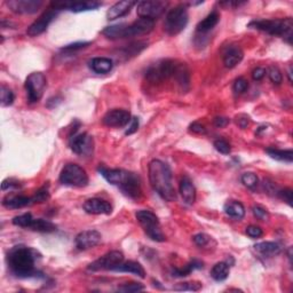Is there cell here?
<instances>
[{"label": "cell", "mask_w": 293, "mask_h": 293, "mask_svg": "<svg viewBox=\"0 0 293 293\" xmlns=\"http://www.w3.org/2000/svg\"><path fill=\"white\" fill-rule=\"evenodd\" d=\"M37 252L34 248L16 245L7 253V264L12 274L19 278L38 277L43 274L36 268Z\"/></svg>", "instance_id": "1"}, {"label": "cell", "mask_w": 293, "mask_h": 293, "mask_svg": "<svg viewBox=\"0 0 293 293\" xmlns=\"http://www.w3.org/2000/svg\"><path fill=\"white\" fill-rule=\"evenodd\" d=\"M98 171L108 182L112 186H117L127 197L132 199H140L142 197L141 179L136 173L104 166H100Z\"/></svg>", "instance_id": "2"}, {"label": "cell", "mask_w": 293, "mask_h": 293, "mask_svg": "<svg viewBox=\"0 0 293 293\" xmlns=\"http://www.w3.org/2000/svg\"><path fill=\"white\" fill-rule=\"evenodd\" d=\"M149 181L154 189L163 199L174 202L176 192L173 184V175L170 166L159 159L149 163Z\"/></svg>", "instance_id": "3"}, {"label": "cell", "mask_w": 293, "mask_h": 293, "mask_svg": "<svg viewBox=\"0 0 293 293\" xmlns=\"http://www.w3.org/2000/svg\"><path fill=\"white\" fill-rule=\"evenodd\" d=\"M155 21L150 19L140 18L133 23L126 24H116V26L107 27L106 29L102 31V34L109 39H123V38H130L136 37V36L148 35L149 32L154 30Z\"/></svg>", "instance_id": "4"}, {"label": "cell", "mask_w": 293, "mask_h": 293, "mask_svg": "<svg viewBox=\"0 0 293 293\" xmlns=\"http://www.w3.org/2000/svg\"><path fill=\"white\" fill-rule=\"evenodd\" d=\"M248 28L262 32H266L271 36H279L286 39L291 44L293 20L291 18L277 19V20H255L248 24Z\"/></svg>", "instance_id": "5"}, {"label": "cell", "mask_w": 293, "mask_h": 293, "mask_svg": "<svg viewBox=\"0 0 293 293\" xmlns=\"http://www.w3.org/2000/svg\"><path fill=\"white\" fill-rule=\"evenodd\" d=\"M135 216L148 237L155 240V242H165L166 237L160 229L159 220L154 212L149 210H140L136 212Z\"/></svg>", "instance_id": "6"}, {"label": "cell", "mask_w": 293, "mask_h": 293, "mask_svg": "<svg viewBox=\"0 0 293 293\" xmlns=\"http://www.w3.org/2000/svg\"><path fill=\"white\" fill-rule=\"evenodd\" d=\"M188 21H189V14L186 5H179L168 12L165 22H164V30L170 36L179 35L180 32L186 29Z\"/></svg>", "instance_id": "7"}, {"label": "cell", "mask_w": 293, "mask_h": 293, "mask_svg": "<svg viewBox=\"0 0 293 293\" xmlns=\"http://www.w3.org/2000/svg\"><path fill=\"white\" fill-rule=\"evenodd\" d=\"M60 182L64 186L86 187L88 184V175L86 171L78 164H67L60 173Z\"/></svg>", "instance_id": "8"}, {"label": "cell", "mask_w": 293, "mask_h": 293, "mask_svg": "<svg viewBox=\"0 0 293 293\" xmlns=\"http://www.w3.org/2000/svg\"><path fill=\"white\" fill-rule=\"evenodd\" d=\"M178 62L173 60H162L157 63L152 64L146 71V78L151 83L163 82L170 77H173L178 67Z\"/></svg>", "instance_id": "9"}, {"label": "cell", "mask_w": 293, "mask_h": 293, "mask_svg": "<svg viewBox=\"0 0 293 293\" xmlns=\"http://www.w3.org/2000/svg\"><path fill=\"white\" fill-rule=\"evenodd\" d=\"M69 146L71 150L79 156H91L93 154L94 141L93 138L86 132L78 133V127H75L69 138Z\"/></svg>", "instance_id": "10"}, {"label": "cell", "mask_w": 293, "mask_h": 293, "mask_svg": "<svg viewBox=\"0 0 293 293\" xmlns=\"http://www.w3.org/2000/svg\"><path fill=\"white\" fill-rule=\"evenodd\" d=\"M27 91L28 101L30 103L38 102L44 94V90L46 87V77L42 72H32L28 76L24 84Z\"/></svg>", "instance_id": "11"}, {"label": "cell", "mask_w": 293, "mask_h": 293, "mask_svg": "<svg viewBox=\"0 0 293 293\" xmlns=\"http://www.w3.org/2000/svg\"><path fill=\"white\" fill-rule=\"evenodd\" d=\"M124 262V254L120 251H111L104 254L101 258L95 260L88 266V270L100 271V270H112L117 269L119 264Z\"/></svg>", "instance_id": "12"}, {"label": "cell", "mask_w": 293, "mask_h": 293, "mask_svg": "<svg viewBox=\"0 0 293 293\" xmlns=\"http://www.w3.org/2000/svg\"><path fill=\"white\" fill-rule=\"evenodd\" d=\"M168 5L167 2H162V0H154V2H140L138 3V8H136V13L140 18L155 20L159 18L164 12H165L166 7Z\"/></svg>", "instance_id": "13"}, {"label": "cell", "mask_w": 293, "mask_h": 293, "mask_svg": "<svg viewBox=\"0 0 293 293\" xmlns=\"http://www.w3.org/2000/svg\"><path fill=\"white\" fill-rule=\"evenodd\" d=\"M131 114L124 109H112L103 116L102 123L108 127H125L131 122Z\"/></svg>", "instance_id": "14"}, {"label": "cell", "mask_w": 293, "mask_h": 293, "mask_svg": "<svg viewBox=\"0 0 293 293\" xmlns=\"http://www.w3.org/2000/svg\"><path fill=\"white\" fill-rule=\"evenodd\" d=\"M102 6V3L100 2H61V3H53L52 4V8L56 11L68 10L75 13H79V12H86V11H94L98 10L99 7Z\"/></svg>", "instance_id": "15"}, {"label": "cell", "mask_w": 293, "mask_h": 293, "mask_svg": "<svg viewBox=\"0 0 293 293\" xmlns=\"http://www.w3.org/2000/svg\"><path fill=\"white\" fill-rule=\"evenodd\" d=\"M6 5L16 14H35L44 5L42 0H11Z\"/></svg>", "instance_id": "16"}, {"label": "cell", "mask_w": 293, "mask_h": 293, "mask_svg": "<svg viewBox=\"0 0 293 293\" xmlns=\"http://www.w3.org/2000/svg\"><path fill=\"white\" fill-rule=\"evenodd\" d=\"M58 12L54 10V8H51L50 11H47L44 13L38 20L31 24V26L28 28L27 34L30 36V37H37V36L42 35L43 32H45L48 26L52 23V21L55 19V16L58 15Z\"/></svg>", "instance_id": "17"}, {"label": "cell", "mask_w": 293, "mask_h": 293, "mask_svg": "<svg viewBox=\"0 0 293 293\" xmlns=\"http://www.w3.org/2000/svg\"><path fill=\"white\" fill-rule=\"evenodd\" d=\"M101 239L102 235L100 234L98 230H85L79 232V234L76 236L75 243L77 248L84 251L99 245V244L101 243Z\"/></svg>", "instance_id": "18"}, {"label": "cell", "mask_w": 293, "mask_h": 293, "mask_svg": "<svg viewBox=\"0 0 293 293\" xmlns=\"http://www.w3.org/2000/svg\"><path fill=\"white\" fill-rule=\"evenodd\" d=\"M84 210L88 214H110L112 212V206L109 202L102 198H91L84 203Z\"/></svg>", "instance_id": "19"}, {"label": "cell", "mask_w": 293, "mask_h": 293, "mask_svg": "<svg viewBox=\"0 0 293 293\" xmlns=\"http://www.w3.org/2000/svg\"><path fill=\"white\" fill-rule=\"evenodd\" d=\"M136 5V2L133 0H122V2L116 3L115 5L110 7V10L107 12V20L109 21H114V20H117L123 18V16L127 15L130 13L133 6Z\"/></svg>", "instance_id": "20"}, {"label": "cell", "mask_w": 293, "mask_h": 293, "mask_svg": "<svg viewBox=\"0 0 293 293\" xmlns=\"http://www.w3.org/2000/svg\"><path fill=\"white\" fill-rule=\"evenodd\" d=\"M35 204L34 197H28L23 195H8L3 199V205L11 210H18Z\"/></svg>", "instance_id": "21"}, {"label": "cell", "mask_w": 293, "mask_h": 293, "mask_svg": "<svg viewBox=\"0 0 293 293\" xmlns=\"http://www.w3.org/2000/svg\"><path fill=\"white\" fill-rule=\"evenodd\" d=\"M180 194L183 202L188 205H192L196 200V188L188 176H183L180 182Z\"/></svg>", "instance_id": "22"}, {"label": "cell", "mask_w": 293, "mask_h": 293, "mask_svg": "<svg viewBox=\"0 0 293 293\" xmlns=\"http://www.w3.org/2000/svg\"><path fill=\"white\" fill-rule=\"evenodd\" d=\"M244 58L243 51L238 46L228 47L226 53L223 55V64L226 68H235L238 63H240Z\"/></svg>", "instance_id": "23"}, {"label": "cell", "mask_w": 293, "mask_h": 293, "mask_svg": "<svg viewBox=\"0 0 293 293\" xmlns=\"http://www.w3.org/2000/svg\"><path fill=\"white\" fill-rule=\"evenodd\" d=\"M219 21H220L219 12L213 11L212 13L208 14L203 21H200L197 24V27H196V31H197V34H199L200 36L205 35L208 31H211L212 29H213L216 24L219 23Z\"/></svg>", "instance_id": "24"}, {"label": "cell", "mask_w": 293, "mask_h": 293, "mask_svg": "<svg viewBox=\"0 0 293 293\" xmlns=\"http://www.w3.org/2000/svg\"><path fill=\"white\" fill-rule=\"evenodd\" d=\"M90 68L95 74H108L114 68V62L109 58H94L90 61Z\"/></svg>", "instance_id": "25"}, {"label": "cell", "mask_w": 293, "mask_h": 293, "mask_svg": "<svg viewBox=\"0 0 293 293\" xmlns=\"http://www.w3.org/2000/svg\"><path fill=\"white\" fill-rule=\"evenodd\" d=\"M173 78L176 80V83L181 86L183 91H187L188 88H189L190 75L186 64H183V63L178 64V67H176V70L173 75Z\"/></svg>", "instance_id": "26"}, {"label": "cell", "mask_w": 293, "mask_h": 293, "mask_svg": "<svg viewBox=\"0 0 293 293\" xmlns=\"http://www.w3.org/2000/svg\"><path fill=\"white\" fill-rule=\"evenodd\" d=\"M115 271H119V272H131V274H134L139 277L144 278L146 277V270L142 267L141 263L136 262V261H126L123 262L122 264H119L117 267V269Z\"/></svg>", "instance_id": "27"}, {"label": "cell", "mask_w": 293, "mask_h": 293, "mask_svg": "<svg viewBox=\"0 0 293 293\" xmlns=\"http://www.w3.org/2000/svg\"><path fill=\"white\" fill-rule=\"evenodd\" d=\"M223 210L227 215L237 220L243 219L244 215H245V207H244L242 203L237 202V200H230V202L226 203Z\"/></svg>", "instance_id": "28"}, {"label": "cell", "mask_w": 293, "mask_h": 293, "mask_svg": "<svg viewBox=\"0 0 293 293\" xmlns=\"http://www.w3.org/2000/svg\"><path fill=\"white\" fill-rule=\"evenodd\" d=\"M202 268L203 262L199 261V260L194 259L189 263H187L186 266H183V268H174V269L172 270V275H173L174 277H186V276H189L192 271L202 269Z\"/></svg>", "instance_id": "29"}, {"label": "cell", "mask_w": 293, "mask_h": 293, "mask_svg": "<svg viewBox=\"0 0 293 293\" xmlns=\"http://www.w3.org/2000/svg\"><path fill=\"white\" fill-rule=\"evenodd\" d=\"M256 252L266 256H275L280 253V246L274 242H261L254 245Z\"/></svg>", "instance_id": "30"}, {"label": "cell", "mask_w": 293, "mask_h": 293, "mask_svg": "<svg viewBox=\"0 0 293 293\" xmlns=\"http://www.w3.org/2000/svg\"><path fill=\"white\" fill-rule=\"evenodd\" d=\"M30 229L38 232H54L56 231V227L53 222L48 221L45 219H35L32 220L30 224Z\"/></svg>", "instance_id": "31"}, {"label": "cell", "mask_w": 293, "mask_h": 293, "mask_svg": "<svg viewBox=\"0 0 293 293\" xmlns=\"http://www.w3.org/2000/svg\"><path fill=\"white\" fill-rule=\"evenodd\" d=\"M212 278L216 282H222L229 276V264L227 262H218L211 269Z\"/></svg>", "instance_id": "32"}, {"label": "cell", "mask_w": 293, "mask_h": 293, "mask_svg": "<svg viewBox=\"0 0 293 293\" xmlns=\"http://www.w3.org/2000/svg\"><path fill=\"white\" fill-rule=\"evenodd\" d=\"M266 152L270 156L271 158L279 160V162L292 163V160H293V151L291 149L280 150V149H275V148H268V149H266Z\"/></svg>", "instance_id": "33"}, {"label": "cell", "mask_w": 293, "mask_h": 293, "mask_svg": "<svg viewBox=\"0 0 293 293\" xmlns=\"http://www.w3.org/2000/svg\"><path fill=\"white\" fill-rule=\"evenodd\" d=\"M15 99V95L13 91L10 87L5 85L2 86V106L3 107H10L13 104Z\"/></svg>", "instance_id": "34"}, {"label": "cell", "mask_w": 293, "mask_h": 293, "mask_svg": "<svg viewBox=\"0 0 293 293\" xmlns=\"http://www.w3.org/2000/svg\"><path fill=\"white\" fill-rule=\"evenodd\" d=\"M32 220H34V216H32L31 213H24V214L15 216L12 222H13V224H15V226H18V227L29 228L31 222H32Z\"/></svg>", "instance_id": "35"}, {"label": "cell", "mask_w": 293, "mask_h": 293, "mask_svg": "<svg viewBox=\"0 0 293 293\" xmlns=\"http://www.w3.org/2000/svg\"><path fill=\"white\" fill-rule=\"evenodd\" d=\"M242 182L245 187L250 188V189H254V188L258 186L259 179L256 174L252 173V172H246L242 175Z\"/></svg>", "instance_id": "36"}, {"label": "cell", "mask_w": 293, "mask_h": 293, "mask_svg": "<svg viewBox=\"0 0 293 293\" xmlns=\"http://www.w3.org/2000/svg\"><path fill=\"white\" fill-rule=\"evenodd\" d=\"M148 46V44L146 42H139V43H135V44H132V45H130L126 48H124V55H138L140 52L143 51L144 48H146Z\"/></svg>", "instance_id": "37"}, {"label": "cell", "mask_w": 293, "mask_h": 293, "mask_svg": "<svg viewBox=\"0 0 293 293\" xmlns=\"http://www.w3.org/2000/svg\"><path fill=\"white\" fill-rule=\"evenodd\" d=\"M200 288H202V284L199 282L179 283L178 285L174 286L175 291H199Z\"/></svg>", "instance_id": "38"}, {"label": "cell", "mask_w": 293, "mask_h": 293, "mask_svg": "<svg viewBox=\"0 0 293 293\" xmlns=\"http://www.w3.org/2000/svg\"><path fill=\"white\" fill-rule=\"evenodd\" d=\"M268 77L271 80L272 83L276 84V85H279L280 83L283 82V76H282V72L278 69L277 67H270L269 69H268Z\"/></svg>", "instance_id": "39"}, {"label": "cell", "mask_w": 293, "mask_h": 293, "mask_svg": "<svg viewBox=\"0 0 293 293\" xmlns=\"http://www.w3.org/2000/svg\"><path fill=\"white\" fill-rule=\"evenodd\" d=\"M144 287L141 283H135V282H132V283H126V284H123V285H120L118 287V291L120 292H140V291H143Z\"/></svg>", "instance_id": "40"}, {"label": "cell", "mask_w": 293, "mask_h": 293, "mask_svg": "<svg viewBox=\"0 0 293 293\" xmlns=\"http://www.w3.org/2000/svg\"><path fill=\"white\" fill-rule=\"evenodd\" d=\"M214 148L220 152V154H222V155H229L230 151H231L230 144L228 143L226 140H223V139L215 140V141H214Z\"/></svg>", "instance_id": "41"}, {"label": "cell", "mask_w": 293, "mask_h": 293, "mask_svg": "<svg viewBox=\"0 0 293 293\" xmlns=\"http://www.w3.org/2000/svg\"><path fill=\"white\" fill-rule=\"evenodd\" d=\"M192 240H194L195 244L197 246L205 247L211 243L212 237H210V236L206 235V234H203V232H199V234H196L194 237H192Z\"/></svg>", "instance_id": "42"}, {"label": "cell", "mask_w": 293, "mask_h": 293, "mask_svg": "<svg viewBox=\"0 0 293 293\" xmlns=\"http://www.w3.org/2000/svg\"><path fill=\"white\" fill-rule=\"evenodd\" d=\"M35 200V204L36 203H44L46 202V200L50 198V192H48V186H44L43 188H40V189L36 192L35 196H32Z\"/></svg>", "instance_id": "43"}, {"label": "cell", "mask_w": 293, "mask_h": 293, "mask_svg": "<svg viewBox=\"0 0 293 293\" xmlns=\"http://www.w3.org/2000/svg\"><path fill=\"white\" fill-rule=\"evenodd\" d=\"M234 92L236 94H242V93H244V92H245L247 88H248V83H247V80L245 79V78H238V79H236L235 80V83H234Z\"/></svg>", "instance_id": "44"}, {"label": "cell", "mask_w": 293, "mask_h": 293, "mask_svg": "<svg viewBox=\"0 0 293 293\" xmlns=\"http://www.w3.org/2000/svg\"><path fill=\"white\" fill-rule=\"evenodd\" d=\"M252 212H253V215L258 220H261V221H267V220H269V213H268L266 208H263L261 206H254L252 208Z\"/></svg>", "instance_id": "45"}, {"label": "cell", "mask_w": 293, "mask_h": 293, "mask_svg": "<svg viewBox=\"0 0 293 293\" xmlns=\"http://www.w3.org/2000/svg\"><path fill=\"white\" fill-rule=\"evenodd\" d=\"M88 45H91L90 42H80V43H75V44H70V45H67L62 47V51L64 52H75V51H79L82 48H85Z\"/></svg>", "instance_id": "46"}, {"label": "cell", "mask_w": 293, "mask_h": 293, "mask_svg": "<svg viewBox=\"0 0 293 293\" xmlns=\"http://www.w3.org/2000/svg\"><path fill=\"white\" fill-rule=\"evenodd\" d=\"M21 187V183L16 180L13 179H7L2 184V189L3 190H13V189H19Z\"/></svg>", "instance_id": "47"}, {"label": "cell", "mask_w": 293, "mask_h": 293, "mask_svg": "<svg viewBox=\"0 0 293 293\" xmlns=\"http://www.w3.org/2000/svg\"><path fill=\"white\" fill-rule=\"evenodd\" d=\"M246 234L250 236L251 238H259L263 235V231L260 227L258 226H248L246 228Z\"/></svg>", "instance_id": "48"}, {"label": "cell", "mask_w": 293, "mask_h": 293, "mask_svg": "<svg viewBox=\"0 0 293 293\" xmlns=\"http://www.w3.org/2000/svg\"><path fill=\"white\" fill-rule=\"evenodd\" d=\"M280 199H283L284 202L287 203V205H292V190L291 189H283V190H278L277 194Z\"/></svg>", "instance_id": "49"}, {"label": "cell", "mask_w": 293, "mask_h": 293, "mask_svg": "<svg viewBox=\"0 0 293 293\" xmlns=\"http://www.w3.org/2000/svg\"><path fill=\"white\" fill-rule=\"evenodd\" d=\"M235 122L240 128H245L248 126V124H250V117L243 114L238 115V116H236Z\"/></svg>", "instance_id": "50"}, {"label": "cell", "mask_w": 293, "mask_h": 293, "mask_svg": "<svg viewBox=\"0 0 293 293\" xmlns=\"http://www.w3.org/2000/svg\"><path fill=\"white\" fill-rule=\"evenodd\" d=\"M189 130L191 132H194V133H196V134H203L204 135V134L207 133L205 126L202 125V124H200V123H197V122L192 123L191 125L189 126Z\"/></svg>", "instance_id": "51"}, {"label": "cell", "mask_w": 293, "mask_h": 293, "mask_svg": "<svg viewBox=\"0 0 293 293\" xmlns=\"http://www.w3.org/2000/svg\"><path fill=\"white\" fill-rule=\"evenodd\" d=\"M138 128H139V118L133 117V118L131 119V122H130V126H128V128H127V130H126L125 134H126V135H131V134H133V133H135L136 131H138Z\"/></svg>", "instance_id": "52"}, {"label": "cell", "mask_w": 293, "mask_h": 293, "mask_svg": "<svg viewBox=\"0 0 293 293\" xmlns=\"http://www.w3.org/2000/svg\"><path fill=\"white\" fill-rule=\"evenodd\" d=\"M213 123L216 127H226L230 123V119L227 117H215Z\"/></svg>", "instance_id": "53"}, {"label": "cell", "mask_w": 293, "mask_h": 293, "mask_svg": "<svg viewBox=\"0 0 293 293\" xmlns=\"http://www.w3.org/2000/svg\"><path fill=\"white\" fill-rule=\"evenodd\" d=\"M264 76H266V69H263V68H256L252 72V77L254 80H261Z\"/></svg>", "instance_id": "54"}]
</instances>
